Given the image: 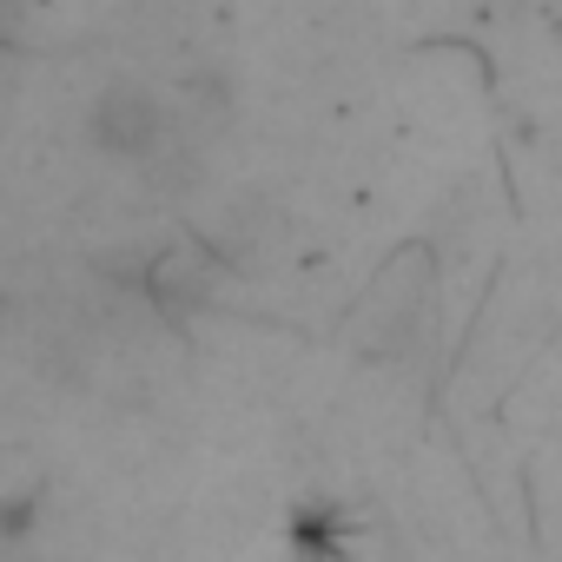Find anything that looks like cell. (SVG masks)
Wrapping results in <instances>:
<instances>
[{
  "label": "cell",
  "instance_id": "cell-1",
  "mask_svg": "<svg viewBox=\"0 0 562 562\" xmlns=\"http://www.w3.org/2000/svg\"><path fill=\"white\" fill-rule=\"evenodd\" d=\"M87 146L113 166H159L172 146V100L146 80H106L87 100Z\"/></svg>",
  "mask_w": 562,
  "mask_h": 562
}]
</instances>
